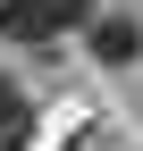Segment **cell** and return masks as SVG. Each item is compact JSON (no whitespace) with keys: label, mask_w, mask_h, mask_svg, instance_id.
Here are the masks:
<instances>
[{"label":"cell","mask_w":143,"mask_h":151,"mask_svg":"<svg viewBox=\"0 0 143 151\" xmlns=\"http://www.w3.org/2000/svg\"><path fill=\"white\" fill-rule=\"evenodd\" d=\"M84 17H93V0H0V42H51Z\"/></svg>","instance_id":"obj_1"},{"label":"cell","mask_w":143,"mask_h":151,"mask_svg":"<svg viewBox=\"0 0 143 151\" xmlns=\"http://www.w3.org/2000/svg\"><path fill=\"white\" fill-rule=\"evenodd\" d=\"M9 143H25V92L0 84V151H9Z\"/></svg>","instance_id":"obj_3"},{"label":"cell","mask_w":143,"mask_h":151,"mask_svg":"<svg viewBox=\"0 0 143 151\" xmlns=\"http://www.w3.org/2000/svg\"><path fill=\"white\" fill-rule=\"evenodd\" d=\"M93 59H101V67L143 59V25H135V17H93Z\"/></svg>","instance_id":"obj_2"}]
</instances>
